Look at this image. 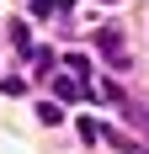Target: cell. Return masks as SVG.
Listing matches in <instances>:
<instances>
[{"label": "cell", "mask_w": 149, "mask_h": 154, "mask_svg": "<svg viewBox=\"0 0 149 154\" xmlns=\"http://www.w3.org/2000/svg\"><path fill=\"white\" fill-rule=\"evenodd\" d=\"M74 0H32V16H59V11H69Z\"/></svg>", "instance_id": "6da1fadb"}, {"label": "cell", "mask_w": 149, "mask_h": 154, "mask_svg": "<svg viewBox=\"0 0 149 154\" xmlns=\"http://www.w3.org/2000/svg\"><path fill=\"white\" fill-rule=\"evenodd\" d=\"M27 59H32V64H37V69H53V53H48V48H32Z\"/></svg>", "instance_id": "3957f363"}, {"label": "cell", "mask_w": 149, "mask_h": 154, "mask_svg": "<svg viewBox=\"0 0 149 154\" xmlns=\"http://www.w3.org/2000/svg\"><path fill=\"white\" fill-rule=\"evenodd\" d=\"M37 117H43V122L53 128V122H59V117H64V112H59V101H43V106H37Z\"/></svg>", "instance_id": "7a4b0ae2"}]
</instances>
